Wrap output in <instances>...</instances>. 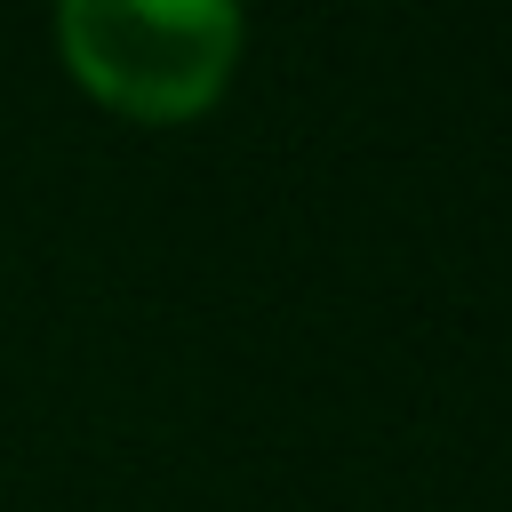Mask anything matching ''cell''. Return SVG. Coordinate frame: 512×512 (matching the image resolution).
Masks as SVG:
<instances>
[{"label":"cell","instance_id":"6da1fadb","mask_svg":"<svg viewBox=\"0 0 512 512\" xmlns=\"http://www.w3.org/2000/svg\"><path fill=\"white\" fill-rule=\"evenodd\" d=\"M56 40L104 104L136 120H184L224 88L240 16L224 0H72Z\"/></svg>","mask_w":512,"mask_h":512}]
</instances>
